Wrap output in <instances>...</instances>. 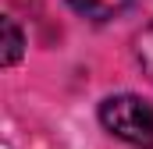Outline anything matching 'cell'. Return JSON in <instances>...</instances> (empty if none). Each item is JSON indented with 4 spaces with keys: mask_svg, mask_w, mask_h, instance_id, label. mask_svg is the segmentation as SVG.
<instances>
[{
    "mask_svg": "<svg viewBox=\"0 0 153 149\" xmlns=\"http://www.w3.org/2000/svg\"><path fill=\"white\" fill-rule=\"evenodd\" d=\"M100 124L132 149H153V107L132 92H117L100 103Z\"/></svg>",
    "mask_w": 153,
    "mask_h": 149,
    "instance_id": "1",
    "label": "cell"
},
{
    "mask_svg": "<svg viewBox=\"0 0 153 149\" xmlns=\"http://www.w3.org/2000/svg\"><path fill=\"white\" fill-rule=\"evenodd\" d=\"M132 0H68V7L75 14H82V18H89V21H111Z\"/></svg>",
    "mask_w": 153,
    "mask_h": 149,
    "instance_id": "2",
    "label": "cell"
},
{
    "mask_svg": "<svg viewBox=\"0 0 153 149\" xmlns=\"http://www.w3.org/2000/svg\"><path fill=\"white\" fill-rule=\"evenodd\" d=\"M0 29H4V64L11 68V64H18L22 53H25V36H22V29L14 25V18H4Z\"/></svg>",
    "mask_w": 153,
    "mask_h": 149,
    "instance_id": "3",
    "label": "cell"
},
{
    "mask_svg": "<svg viewBox=\"0 0 153 149\" xmlns=\"http://www.w3.org/2000/svg\"><path fill=\"white\" fill-rule=\"evenodd\" d=\"M135 60H139L143 74L153 82V25H146V29L135 36Z\"/></svg>",
    "mask_w": 153,
    "mask_h": 149,
    "instance_id": "4",
    "label": "cell"
}]
</instances>
